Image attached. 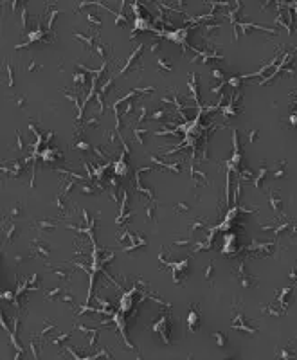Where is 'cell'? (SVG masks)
<instances>
[{"label":"cell","mask_w":297,"mask_h":360,"mask_svg":"<svg viewBox=\"0 0 297 360\" xmlns=\"http://www.w3.org/2000/svg\"><path fill=\"white\" fill-rule=\"evenodd\" d=\"M166 115H168V112H166V110H158V112H153V114H151V119L160 121V119H164Z\"/></svg>","instance_id":"29"},{"label":"cell","mask_w":297,"mask_h":360,"mask_svg":"<svg viewBox=\"0 0 297 360\" xmlns=\"http://www.w3.org/2000/svg\"><path fill=\"white\" fill-rule=\"evenodd\" d=\"M158 47H160V41H155V43H151V47H150V49H151V52H157Z\"/></svg>","instance_id":"55"},{"label":"cell","mask_w":297,"mask_h":360,"mask_svg":"<svg viewBox=\"0 0 297 360\" xmlns=\"http://www.w3.org/2000/svg\"><path fill=\"white\" fill-rule=\"evenodd\" d=\"M213 337L216 339V342H218V346H220V348H223V346L227 344V337H225L221 331H214V333H213Z\"/></svg>","instance_id":"14"},{"label":"cell","mask_w":297,"mask_h":360,"mask_svg":"<svg viewBox=\"0 0 297 360\" xmlns=\"http://www.w3.org/2000/svg\"><path fill=\"white\" fill-rule=\"evenodd\" d=\"M288 276H290V279H292V281H297V270H295V268H294V270H290V274H288Z\"/></svg>","instance_id":"57"},{"label":"cell","mask_w":297,"mask_h":360,"mask_svg":"<svg viewBox=\"0 0 297 360\" xmlns=\"http://www.w3.org/2000/svg\"><path fill=\"white\" fill-rule=\"evenodd\" d=\"M20 214H22V205H20V203H15L13 209L9 211V216H11V218H16V216H20Z\"/></svg>","instance_id":"23"},{"label":"cell","mask_w":297,"mask_h":360,"mask_svg":"<svg viewBox=\"0 0 297 360\" xmlns=\"http://www.w3.org/2000/svg\"><path fill=\"white\" fill-rule=\"evenodd\" d=\"M61 301H63V302H72V295L65 294V295H61Z\"/></svg>","instance_id":"56"},{"label":"cell","mask_w":297,"mask_h":360,"mask_svg":"<svg viewBox=\"0 0 297 360\" xmlns=\"http://www.w3.org/2000/svg\"><path fill=\"white\" fill-rule=\"evenodd\" d=\"M144 133H148V130H144V128H133V135H135V140H137L139 144H144Z\"/></svg>","instance_id":"10"},{"label":"cell","mask_w":297,"mask_h":360,"mask_svg":"<svg viewBox=\"0 0 297 360\" xmlns=\"http://www.w3.org/2000/svg\"><path fill=\"white\" fill-rule=\"evenodd\" d=\"M94 51H96V54H97L99 58H106V45H103V43H96V47H94Z\"/></svg>","instance_id":"15"},{"label":"cell","mask_w":297,"mask_h":360,"mask_svg":"<svg viewBox=\"0 0 297 360\" xmlns=\"http://www.w3.org/2000/svg\"><path fill=\"white\" fill-rule=\"evenodd\" d=\"M72 79H74V83H76V85H81V86H83V85L87 83V76H85L83 72H76V74L72 76Z\"/></svg>","instance_id":"16"},{"label":"cell","mask_w":297,"mask_h":360,"mask_svg":"<svg viewBox=\"0 0 297 360\" xmlns=\"http://www.w3.org/2000/svg\"><path fill=\"white\" fill-rule=\"evenodd\" d=\"M286 175V171H285V164H283V168H279V169H276V173H274V177L276 178H281V177H285Z\"/></svg>","instance_id":"44"},{"label":"cell","mask_w":297,"mask_h":360,"mask_svg":"<svg viewBox=\"0 0 297 360\" xmlns=\"http://www.w3.org/2000/svg\"><path fill=\"white\" fill-rule=\"evenodd\" d=\"M157 65H158V69L160 70H173V65H171V61L169 60H166V58H157Z\"/></svg>","instance_id":"9"},{"label":"cell","mask_w":297,"mask_h":360,"mask_svg":"<svg viewBox=\"0 0 297 360\" xmlns=\"http://www.w3.org/2000/svg\"><path fill=\"white\" fill-rule=\"evenodd\" d=\"M40 69H41V67H40L36 61H31V63H29V67H27V70H29V72H36V70H40Z\"/></svg>","instance_id":"42"},{"label":"cell","mask_w":297,"mask_h":360,"mask_svg":"<svg viewBox=\"0 0 297 360\" xmlns=\"http://www.w3.org/2000/svg\"><path fill=\"white\" fill-rule=\"evenodd\" d=\"M15 103H16V106H18V108H25V104H27V99H25V97H18V99L15 101Z\"/></svg>","instance_id":"47"},{"label":"cell","mask_w":297,"mask_h":360,"mask_svg":"<svg viewBox=\"0 0 297 360\" xmlns=\"http://www.w3.org/2000/svg\"><path fill=\"white\" fill-rule=\"evenodd\" d=\"M279 357H281V358H295V355H290L288 349H281V351H279Z\"/></svg>","instance_id":"38"},{"label":"cell","mask_w":297,"mask_h":360,"mask_svg":"<svg viewBox=\"0 0 297 360\" xmlns=\"http://www.w3.org/2000/svg\"><path fill=\"white\" fill-rule=\"evenodd\" d=\"M13 297H16L13 292H2V299L4 301H13Z\"/></svg>","instance_id":"45"},{"label":"cell","mask_w":297,"mask_h":360,"mask_svg":"<svg viewBox=\"0 0 297 360\" xmlns=\"http://www.w3.org/2000/svg\"><path fill=\"white\" fill-rule=\"evenodd\" d=\"M132 112H133V103L128 101V104H126V108H124V115H128V114H132Z\"/></svg>","instance_id":"49"},{"label":"cell","mask_w":297,"mask_h":360,"mask_svg":"<svg viewBox=\"0 0 297 360\" xmlns=\"http://www.w3.org/2000/svg\"><path fill=\"white\" fill-rule=\"evenodd\" d=\"M227 83H229L231 86H234V88H238V86L241 85V78H236V76H234V78H231V79L227 81Z\"/></svg>","instance_id":"34"},{"label":"cell","mask_w":297,"mask_h":360,"mask_svg":"<svg viewBox=\"0 0 297 360\" xmlns=\"http://www.w3.org/2000/svg\"><path fill=\"white\" fill-rule=\"evenodd\" d=\"M295 51H297V47H295Z\"/></svg>","instance_id":"62"},{"label":"cell","mask_w":297,"mask_h":360,"mask_svg":"<svg viewBox=\"0 0 297 360\" xmlns=\"http://www.w3.org/2000/svg\"><path fill=\"white\" fill-rule=\"evenodd\" d=\"M106 135H108V142L112 144V142H115V137H119V133H115L114 130H108L106 132Z\"/></svg>","instance_id":"39"},{"label":"cell","mask_w":297,"mask_h":360,"mask_svg":"<svg viewBox=\"0 0 297 360\" xmlns=\"http://www.w3.org/2000/svg\"><path fill=\"white\" fill-rule=\"evenodd\" d=\"M151 162H153V164H157V166H160V168H166V162L158 160L157 157H153V155H151Z\"/></svg>","instance_id":"50"},{"label":"cell","mask_w":297,"mask_h":360,"mask_svg":"<svg viewBox=\"0 0 297 360\" xmlns=\"http://www.w3.org/2000/svg\"><path fill=\"white\" fill-rule=\"evenodd\" d=\"M173 243H175V245H189L191 240H175Z\"/></svg>","instance_id":"54"},{"label":"cell","mask_w":297,"mask_h":360,"mask_svg":"<svg viewBox=\"0 0 297 360\" xmlns=\"http://www.w3.org/2000/svg\"><path fill=\"white\" fill-rule=\"evenodd\" d=\"M213 272H214V265H213V263H209V266L205 268V279H207V281L211 279V276H213Z\"/></svg>","instance_id":"36"},{"label":"cell","mask_w":297,"mask_h":360,"mask_svg":"<svg viewBox=\"0 0 297 360\" xmlns=\"http://www.w3.org/2000/svg\"><path fill=\"white\" fill-rule=\"evenodd\" d=\"M15 232H16V225H15V223H11V225H9V229H7V241H9V243H11L13 238H15Z\"/></svg>","instance_id":"27"},{"label":"cell","mask_w":297,"mask_h":360,"mask_svg":"<svg viewBox=\"0 0 297 360\" xmlns=\"http://www.w3.org/2000/svg\"><path fill=\"white\" fill-rule=\"evenodd\" d=\"M110 184H112V187H114V189H117V187H119V178H117V177H112V178H110Z\"/></svg>","instance_id":"52"},{"label":"cell","mask_w":297,"mask_h":360,"mask_svg":"<svg viewBox=\"0 0 297 360\" xmlns=\"http://www.w3.org/2000/svg\"><path fill=\"white\" fill-rule=\"evenodd\" d=\"M146 218H148V221L155 223V213H153V205H148V207H146Z\"/></svg>","instance_id":"24"},{"label":"cell","mask_w":297,"mask_h":360,"mask_svg":"<svg viewBox=\"0 0 297 360\" xmlns=\"http://www.w3.org/2000/svg\"><path fill=\"white\" fill-rule=\"evenodd\" d=\"M51 272H52V274H54L56 277H59L61 281H67L69 277H70V274H69L67 270H61V268H52Z\"/></svg>","instance_id":"11"},{"label":"cell","mask_w":297,"mask_h":360,"mask_svg":"<svg viewBox=\"0 0 297 360\" xmlns=\"http://www.w3.org/2000/svg\"><path fill=\"white\" fill-rule=\"evenodd\" d=\"M252 284V279L249 277V276H241V286H245V288H249Z\"/></svg>","instance_id":"40"},{"label":"cell","mask_w":297,"mask_h":360,"mask_svg":"<svg viewBox=\"0 0 297 360\" xmlns=\"http://www.w3.org/2000/svg\"><path fill=\"white\" fill-rule=\"evenodd\" d=\"M52 137H54V132H47V135H45V140L49 142V140L52 139Z\"/></svg>","instance_id":"59"},{"label":"cell","mask_w":297,"mask_h":360,"mask_svg":"<svg viewBox=\"0 0 297 360\" xmlns=\"http://www.w3.org/2000/svg\"><path fill=\"white\" fill-rule=\"evenodd\" d=\"M29 349H31V353H33V358H38V351H36V344H34V340H31V344H29Z\"/></svg>","instance_id":"41"},{"label":"cell","mask_w":297,"mask_h":360,"mask_svg":"<svg viewBox=\"0 0 297 360\" xmlns=\"http://www.w3.org/2000/svg\"><path fill=\"white\" fill-rule=\"evenodd\" d=\"M285 72H286V74H288V76H294V69H292V67H288V69H286V70H285Z\"/></svg>","instance_id":"60"},{"label":"cell","mask_w":297,"mask_h":360,"mask_svg":"<svg viewBox=\"0 0 297 360\" xmlns=\"http://www.w3.org/2000/svg\"><path fill=\"white\" fill-rule=\"evenodd\" d=\"M277 60H279V56L276 54V56H274V58L270 60V63H267V65H263V67H261V69L257 70L256 74H252V76H261V74H263V72H265L267 69H270V67H274V65L277 63ZM243 78H250V74H245V76H241V79H243Z\"/></svg>","instance_id":"8"},{"label":"cell","mask_w":297,"mask_h":360,"mask_svg":"<svg viewBox=\"0 0 297 360\" xmlns=\"http://www.w3.org/2000/svg\"><path fill=\"white\" fill-rule=\"evenodd\" d=\"M70 337V333H61L59 337H54V339H49L51 344H61V342H65V340Z\"/></svg>","instance_id":"20"},{"label":"cell","mask_w":297,"mask_h":360,"mask_svg":"<svg viewBox=\"0 0 297 360\" xmlns=\"http://www.w3.org/2000/svg\"><path fill=\"white\" fill-rule=\"evenodd\" d=\"M76 148L81 150V151H88V150H92V146H90L88 142H85V140H78V142H76Z\"/></svg>","instance_id":"25"},{"label":"cell","mask_w":297,"mask_h":360,"mask_svg":"<svg viewBox=\"0 0 297 360\" xmlns=\"http://www.w3.org/2000/svg\"><path fill=\"white\" fill-rule=\"evenodd\" d=\"M76 185V180H69V184L65 185V189H63V195H69L70 191H72V187Z\"/></svg>","instance_id":"33"},{"label":"cell","mask_w":297,"mask_h":360,"mask_svg":"<svg viewBox=\"0 0 297 360\" xmlns=\"http://www.w3.org/2000/svg\"><path fill=\"white\" fill-rule=\"evenodd\" d=\"M33 227H36V229H40V231H51V229L56 227V223H54L52 220H36Z\"/></svg>","instance_id":"6"},{"label":"cell","mask_w":297,"mask_h":360,"mask_svg":"<svg viewBox=\"0 0 297 360\" xmlns=\"http://www.w3.org/2000/svg\"><path fill=\"white\" fill-rule=\"evenodd\" d=\"M211 76H213V78H216V79H221V81L225 79V76H223V72H221L220 69H214V70L211 72Z\"/></svg>","instance_id":"37"},{"label":"cell","mask_w":297,"mask_h":360,"mask_svg":"<svg viewBox=\"0 0 297 360\" xmlns=\"http://www.w3.org/2000/svg\"><path fill=\"white\" fill-rule=\"evenodd\" d=\"M142 49H144V45H142V43H139L137 47L133 49V52H132V56L128 58V61H126V65H124V67L121 69V72H119V74H126V72H128V70H130V69L133 67V61L137 60V56L140 54V52H142Z\"/></svg>","instance_id":"1"},{"label":"cell","mask_w":297,"mask_h":360,"mask_svg":"<svg viewBox=\"0 0 297 360\" xmlns=\"http://www.w3.org/2000/svg\"><path fill=\"white\" fill-rule=\"evenodd\" d=\"M124 151H122V155H121V160H117L115 164H114V171H115V177H126V173H128V166H126V162H124Z\"/></svg>","instance_id":"3"},{"label":"cell","mask_w":297,"mask_h":360,"mask_svg":"<svg viewBox=\"0 0 297 360\" xmlns=\"http://www.w3.org/2000/svg\"><path fill=\"white\" fill-rule=\"evenodd\" d=\"M268 173V169L267 168H261L259 169V173H257V177L254 178V187H261V180L265 178V175Z\"/></svg>","instance_id":"12"},{"label":"cell","mask_w":297,"mask_h":360,"mask_svg":"<svg viewBox=\"0 0 297 360\" xmlns=\"http://www.w3.org/2000/svg\"><path fill=\"white\" fill-rule=\"evenodd\" d=\"M79 189H81V193H83V195H94V187H92V185H88V184H81V185H79Z\"/></svg>","instance_id":"26"},{"label":"cell","mask_w":297,"mask_h":360,"mask_svg":"<svg viewBox=\"0 0 297 360\" xmlns=\"http://www.w3.org/2000/svg\"><path fill=\"white\" fill-rule=\"evenodd\" d=\"M7 85H9V88L15 85V69H13V65L11 63H7Z\"/></svg>","instance_id":"13"},{"label":"cell","mask_w":297,"mask_h":360,"mask_svg":"<svg viewBox=\"0 0 297 360\" xmlns=\"http://www.w3.org/2000/svg\"><path fill=\"white\" fill-rule=\"evenodd\" d=\"M177 209L178 211H189V205L187 203H177Z\"/></svg>","instance_id":"53"},{"label":"cell","mask_w":297,"mask_h":360,"mask_svg":"<svg viewBox=\"0 0 297 360\" xmlns=\"http://www.w3.org/2000/svg\"><path fill=\"white\" fill-rule=\"evenodd\" d=\"M225 83H227L225 79H223V81H220V85H216V86H213V88H211V92H213V94H220V92L223 90V86H225Z\"/></svg>","instance_id":"32"},{"label":"cell","mask_w":297,"mask_h":360,"mask_svg":"<svg viewBox=\"0 0 297 360\" xmlns=\"http://www.w3.org/2000/svg\"><path fill=\"white\" fill-rule=\"evenodd\" d=\"M22 25H23V29H25V25H27V7L23 5V9H22Z\"/></svg>","instance_id":"43"},{"label":"cell","mask_w":297,"mask_h":360,"mask_svg":"<svg viewBox=\"0 0 297 360\" xmlns=\"http://www.w3.org/2000/svg\"><path fill=\"white\" fill-rule=\"evenodd\" d=\"M198 320H200V317H198L196 308L191 306V312H189V317H187V324H189V330L191 331H196L198 330Z\"/></svg>","instance_id":"4"},{"label":"cell","mask_w":297,"mask_h":360,"mask_svg":"<svg viewBox=\"0 0 297 360\" xmlns=\"http://www.w3.org/2000/svg\"><path fill=\"white\" fill-rule=\"evenodd\" d=\"M256 139H257V130H252V132L249 133V140H250V142H254Z\"/></svg>","instance_id":"51"},{"label":"cell","mask_w":297,"mask_h":360,"mask_svg":"<svg viewBox=\"0 0 297 360\" xmlns=\"http://www.w3.org/2000/svg\"><path fill=\"white\" fill-rule=\"evenodd\" d=\"M290 292H292V288H290V286H288V288H285V290H283V292L279 294V301L283 302V301L286 299V294H290Z\"/></svg>","instance_id":"46"},{"label":"cell","mask_w":297,"mask_h":360,"mask_svg":"<svg viewBox=\"0 0 297 360\" xmlns=\"http://www.w3.org/2000/svg\"><path fill=\"white\" fill-rule=\"evenodd\" d=\"M15 263H16V265H20V263H22V256H16V258H15Z\"/></svg>","instance_id":"61"},{"label":"cell","mask_w":297,"mask_h":360,"mask_svg":"<svg viewBox=\"0 0 297 360\" xmlns=\"http://www.w3.org/2000/svg\"><path fill=\"white\" fill-rule=\"evenodd\" d=\"M58 294H63V288H54V290H51V292H45V299H56L58 297Z\"/></svg>","instance_id":"17"},{"label":"cell","mask_w":297,"mask_h":360,"mask_svg":"<svg viewBox=\"0 0 297 360\" xmlns=\"http://www.w3.org/2000/svg\"><path fill=\"white\" fill-rule=\"evenodd\" d=\"M16 146H18L20 151H23L25 150V144H23V140H22V135H20V132H16Z\"/></svg>","instance_id":"35"},{"label":"cell","mask_w":297,"mask_h":360,"mask_svg":"<svg viewBox=\"0 0 297 360\" xmlns=\"http://www.w3.org/2000/svg\"><path fill=\"white\" fill-rule=\"evenodd\" d=\"M59 15V11L58 9H54L52 13H51V16H49V22H47V29L49 31H52V25H54V20H56V16Z\"/></svg>","instance_id":"21"},{"label":"cell","mask_w":297,"mask_h":360,"mask_svg":"<svg viewBox=\"0 0 297 360\" xmlns=\"http://www.w3.org/2000/svg\"><path fill=\"white\" fill-rule=\"evenodd\" d=\"M54 205L58 207L59 211H65V209H67V205L63 203V193H61V195H56V198H54Z\"/></svg>","instance_id":"19"},{"label":"cell","mask_w":297,"mask_h":360,"mask_svg":"<svg viewBox=\"0 0 297 360\" xmlns=\"http://www.w3.org/2000/svg\"><path fill=\"white\" fill-rule=\"evenodd\" d=\"M96 301H97V302L103 306V308H110V302H108V301H104V299H101L99 295H96Z\"/></svg>","instance_id":"48"},{"label":"cell","mask_w":297,"mask_h":360,"mask_svg":"<svg viewBox=\"0 0 297 360\" xmlns=\"http://www.w3.org/2000/svg\"><path fill=\"white\" fill-rule=\"evenodd\" d=\"M72 36H74L76 40H83L87 45H88L90 54H94V47H96V45H94V41H96V36H83V34H79V33H74Z\"/></svg>","instance_id":"5"},{"label":"cell","mask_w":297,"mask_h":360,"mask_svg":"<svg viewBox=\"0 0 297 360\" xmlns=\"http://www.w3.org/2000/svg\"><path fill=\"white\" fill-rule=\"evenodd\" d=\"M87 20L90 22V23H94L96 27H101V18L96 16V15H92V13H87Z\"/></svg>","instance_id":"22"},{"label":"cell","mask_w":297,"mask_h":360,"mask_svg":"<svg viewBox=\"0 0 297 360\" xmlns=\"http://www.w3.org/2000/svg\"><path fill=\"white\" fill-rule=\"evenodd\" d=\"M268 202H270L272 209H274L276 213H279V209H281V205H283V200H281L279 196H276V193H274V191H270V193H268Z\"/></svg>","instance_id":"7"},{"label":"cell","mask_w":297,"mask_h":360,"mask_svg":"<svg viewBox=\"0 0 297 360\" xmlns=\"http://www.w3.org/2000/svg\"><path fill=\"white\" fill-rule=\"evenodd\" d=\"M101 355H104L106 358H110V357H112V355H108V351H106V349H103V353H101ZM96 357H99V355H94V357H88V358H96Z\"/></svg>","instance_id":"58"},{"label":"cell","mask_w":297,"mask_h":360,"mask_svg":"<svg viewBox=\"0 0 297 360\" xmlns=\"http://www.w3.org/2000/svg\"><path fill=\"white\" fill-rule=\"evenodd\" d=\"M94 151H96V155H97L101 160H104V162H110V157H106V155L103 153V150H101V148H97V146H96V148H94Z\"/></svg>","instance_id":"31"},{"label":"cell","mask_w":297,"mask_h":360,"mask_svg":"<svg viewBox=\"0 0 297 360\" xmlns=\"http://www.w3.org/2000/svg\"><path fill=\"white\" fill-rule=\"evenodd\" d=\"M33 245H34V252L38 254L40 258H43V259H47V258H49V254H51V247H49L45 241H41V240L33 241Z\"/></svg>","instance_id":"2"},{"label":"cell","mask_w":297,"mask_h":360,"mask_svg":"<svg viewBox=\"0 0 297 360\" xmlns=\"http://www.w3.org/2000/svg\"><path fill=\"white\" fill-rule=\"evenodd\" d=\"M140 108V115H139V119H137V122H144V119L148 117V108L142 104V106H139Z\"/></svg>","instance_id":"30"},{"label":"cell","mask_w":297,"mask_h":360,"mask_svg":"<svg viewBox=\"0 0 297 360\" xmlns=\"http://www.w3.org/2000/svg\"><path fill=\"white\" fill-rule=\"evenodd\" d=\"M96 101H97V106H99V114H103L106 106H104V101H103V92H101V90L96 94Z\"/></svg>","instance_id":"18"},{"label":"cell","mask_w":297,"mask_h":360,"mask_svg":"<svg viewBox=\"0 0 297 360\" xmlns=\"http://www.w3.org/2000/svg\"><path fill=\"white\" fill-rule=\"evenodd\" d=\"M54 328H56V324H54V322H47V326L40 331V337H45V335H47L51 330H54Z\"/></svg>","instance_id":"28"}]
</instances>
